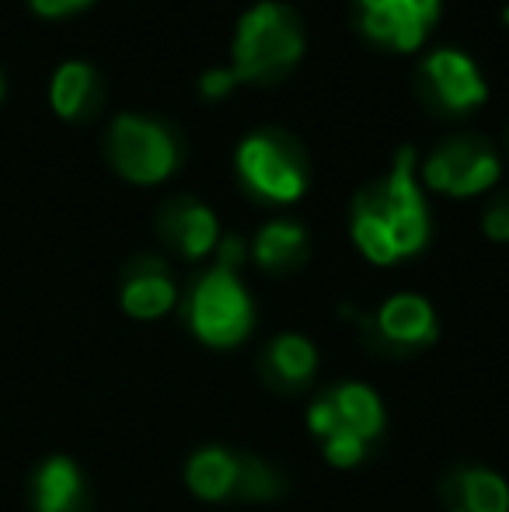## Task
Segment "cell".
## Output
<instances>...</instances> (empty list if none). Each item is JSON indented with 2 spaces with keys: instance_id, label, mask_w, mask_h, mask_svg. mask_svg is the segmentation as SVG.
Listing matches in <instances>:
<instances>
[{
  "instance_id": "1",
  "label": "cell",
  "mask_w": 509,
  "mask_h": 512,
  "mask_svg": "<svg viewBox=\"0 0 509 512\" xmlns=\"http://www.w3.org/2000/svg\"><path fill=\"white\" fill-rule=\"evenodd\" d=\"M353 241L374 265L419 255L429 241V209L415 175V150L401 147L381 182L360 189L353 203Z\"/></svg>"
},
{
  "instance_id": "2",
  "label": "cell",
  "mask_w": 509,
  "mask_h": 512,
  "mask_svg": "<svg viewBox=\"0 0 509 512\" xmlns=\"http://www.w3.org/2000/svg\"><path fill=\"white\" fill-rule=\"evenodd\" d=\"M245 262L241 237H220L217 265L196 279L185 300V321L196 331L199 342L213 349H231L245 342L255 328V304L245 283L238 279V265Z\"/></svg>"
},
{
  "instance_id": "3",
  "label": "cell",
  "mask_w": 509,
  "mask_h": 512,
  "mask_svg": "<svg viewBox=\"0 0 509 512\" xmlns=\"http://www.w3.org/2000/svg\"><path fill=\"white\" fill-rule=\"evenodd\" d=\"M307 49L304 21L290 4L262 0L238 21L231 70L241 84H279Z\"/></svg>"
},
{
  "instance_id": "4",
  "label": "cell",
  "mask_w": 509,
  "mask_h": 512,
  "mask_svg": "<svg viewBox=\"0 0 509 512\" xmlns=\"http://www.w3.org/2000/svg\"><path fill=\"white\" fill-rule=\"evenodd\" d=\"M238 175L252 196L265 203H297L311 185V161L286 129H255L238 147Z\"/></svg>"
},
{
  "instance_id": "5",
  "label": "cell",
  "mask_w": 509,
  "mask_h": 512,
  "mask_svg": "<svg viewBox=\"0 0 509 512\" xmlns=\"http://www.w3.org/2000/svg\"><path fill=\"white\" fill-rule=\"evenodd\" d=\"M109 161L126 182L157 185L182 164V143L175 129L147 115H116L109 129Z\"/></svg>"
},
{
  "instance_id": "6",
  "label": "cell",
  "mask_w": 509,
  "mask_h": 512,
  "mask_svg": "<svg viewBox=\"0 0 509 512\" xmlns=\"http://www.w3.org/2000/svg\"><path fill=\"white\" fill-rule=\"evenodd\" d=\"M499 175H503V164H499L496 150L478 136H454V140L440 143L422 164V182L440 196L454 199L482 196L499 182Z\"/></svg>"
},
{
  "instance_id": "7",
  "label": "cell",
  "mask_w": 509,
  "mask_h": 512,
  "mask_svg": "<svg viewBox=\"0 0 509 512\" xmlns=\"http://www.w3.org/2000/svg\"><path fill=\"white\" fill-rule=\"evenodd\" d=\"M307 425H311V432L321 443H328V439H356V443L370 446L384 432V405L370 387L339 384L311 401Z\"/></svg>"
},
{
  "instance_id": "8",
  "label": "cell",
  "mask_w": 509,
  "mask_h": 512,
  "mask_svg": "<svg viewBox=\"0 0 509 512\" xmlns=\"http://www.w3.org/2000/svg\"><path fill=\"white\" fill-rule=\"evenodd\" d=\"M419 95L429 108L443 115H464L475 112L489 98L478 63L461 49H436L422 60L419 67Z\"/></svg>"
},
{
  "instance_id": "9",
  "label": "cell",
  "mask_w": 509,
  "mask_h": 512,
  "mask_svg": "<svg viewBox=\"0 0 509 512\" xmlns=\"http://www.w3.org/2000/svg\"><path fill=\"white\" fill-rule=\"evenodd\" d=\"M353 7L360 32L394 53H415L440 18V0H353Z\"/></svg>"
},
{
  "instance_id": "10",
  "label": "cell",
  "mask_w": 509,
  "mask_h": 512,
  "mask_svg": "<svg viewBox=\"0 0 509 512\" xmlns=\"http://www.w3.org/2000/svg\"><path fill=\"white\" fill-rule=\"evenodd\" d=\"M363 342L381 356H405L436 342V310L419 293H398L384 300L374 317H360Z\"/></svg>"
},
{
  "instance_id": "11",
  "label": "cell",
  "mask_w": 509,
  "mask_h": 512,
  "mask_svg": "<svg viewBox=\"0 0 509 512\" xmlns=\"http://www.w3.org/2000/svg\"><path fill=\"white\" fill-rule=\"evenodd\" d=\"M157 237H161L175 255L196 262V258H206L210 251H217L220 223L210 206L196 203L192 196H175L157 213Z\"/></svg>"
},
{
  "instance_id": "12",
  "label": "cell",
  "mask_w": 509,
  "mask_h": 512,
  "mask_svg": "<svg viewBox=\"0 0 509 512\" xmlns=\"http://www.w3.org/2000/svg\"><path fill=\"white\" fill-rule=\"evenodd\" d=\"M123 310L136 321H157L178 300V286L171 269L154 255H136L123 269V290H119Z\"/></svg>"
},
{
  "instance_id": "13",
  "label": "cell",
  "mask_w": 509,
  "mask_h": 512,
  "mask_svg": "<svg viewBox=\"0 0 509 512\" xmlns=\"http://www.w3.org/2000/svg\"><path fill=\"white\" fill-rule=\"evenodd\" d=\"M258 373L279 394L304 391L318 373V349L304 335H279L258 356Z\"/></svg>"
},
{
  "instance_id": "14",
  "label": "cell",
  "mask_w": 509,
  "mask_h": 512,
  "mask_svg": "<svg viewBox=\"0 0 509 512\" xmlns=\"http://www.w3.org/2000/svg\"><path fill=\"white\" fill-rule=\"evenodd\" d=\"M447 512H509V481L489 467H457L440 481Z\"/></svg>"
},
{
  "instance_id": "15",
  "label": "cell",
  "mask_w": 509,
  "mask_h": 512,
  "mask_svg": "<svg viewBox=\"0 0 509 512\" xmlns=\"http://www.w3.org/2000/svg\"><path fill=\"white\" fill-rule=\"evenodd\" d=\"M35 512H91V492L70 457H49L32 478Z\"/></svg>"
},
{
  "instance_id": "16",
  "label": "cell",
  "mask_w": 509,
  "mask_h": 512,
  "mask_svg": "<svg viewBox=\"0 0 509 512\" xmlns=\"http://www.w3.org/2000/svg\"><path fill=\"white\" fill-rule=\"evenodd\" d=\"M49 102H53L56 115H63V119H70V122H84V119H91V115L102 112L105 84L91 63L70 60L53 74Z\"/></svg>"
},
{
  "instance_id": "17",
  "label": "cell",
  "mask_w": 509,
  "mask_h": 512,
  "mask_svg": "<svg viewBox=\"0 0 509 512\" xmlns=\"http://www.w3.org/2000/svg\"><path fill=\"white\" fill-rule=\"evenodd\" d=\"M307 255H311L307 230L290 220L265 223L252 244V258L258 262V269H265L269 276H290L307 262Z\"/></svg>"
},
{
  "instance_id": "18",
  "label": "cell",
  "mask_w": 509,
  "mask_h": 512,
  "mask_svg": "<svg viewBox=\"0 0 509 512\" xmlns=\"http://www.w3.org/2000/svg\"><path fill=\"white\" fill-rule=\"evenodd\" d=\"M185 485L203 502L234 499V485H238V453L220 450V446H206V450L192 453V460L185 464Z\"/></svg>"
},
{
  "instance_id": "19",
  "label": "cell",
  "mask_w": 509,
  "mask_h": 512,
  "mask_svg": "<svg viewBox=\"0 0 509 512\" xmlns=\"http://www.w3.org/2000/svg\"><path fill=\"white\" fill-rule=\"evenodd\" d=\"M286 492V478L255 453H238V485L234 499L238 502H272Z\"/></svg>"
},
{
  "instance_id": "20",
  "label": "cell",
  "mask_w": 509,
  "mask_h": 512,
  "mask_svg": "<svg viewBox=\"0 0 509 512\" xmlns=\"http://www.w3.org/2000/svg\"><path fill=\"white\" fill-rule=\"evenodd\" d=\"M234 88H241V81H238V74H234L231 67L206 70V74L199 77V95H203V98H213V102H220V98H227Z\"/></svg>"
},
{
  "instance_id": "21",
  "label": "cell",
  "mask_w": 509,
  "mask_h": 512,
  "mask_svg": "<svg viewBox=\"0 0 509 512\" xmlns=\"http://www.w3.org/2000/svg\"><path fill=\"white\" fill-rule=\"evenodd\" d=\"M485 234L492 237V241L499 244H509V192L496 199L489 209H485V220H482Z\"/></svg>"
},
{
  "instance_id": "22",
  "label": "cell",
  "mask_w": 509,
  "mask_h": 512,
  "mask_svg": "<svg viewBox=\"0 0 509 512\" xmlns=\"http://www.w3.org/2000/svg\"><path fill=\"white\" fill-rule=\"evenodd\" d=\"M88 4H95V0H32V7L42 18H67V14L84 11Z\"/></svg>"
},
{
  "instance_id": "23",
  "label": "cell",
  "mask_w": 509,
  "mask_h": 512,
  "mask_svg": "<svg viewBox=\"0 0 509 512\" xmlns=\"http://www.w3.org/2000/svg\"><path fill=\"white\" fill-rule=\"evenodd\" d=\"M0 102H4V70H0Z\"/></svg>"
},
{
  "instance_id": "24",
  "label": "cell",
  "mask_w": 509,
  "mask_h": 512,
  "mask_svg": "<svg viewBox=\"0 0 509 512\" xmlns=\"http://www.w3.org/2000/svg\"><path fill=\"white\" fill-rule=\"evenodd\" d=\"M503 18H506V25H509V7H506V14H503Z\"/></svg>"
}]
</instances>
